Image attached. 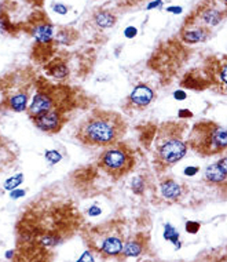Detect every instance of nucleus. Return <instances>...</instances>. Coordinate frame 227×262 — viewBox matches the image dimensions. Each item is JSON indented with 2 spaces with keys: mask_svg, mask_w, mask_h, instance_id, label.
Instances as JSON below:
<instances>
[{
  "mask_svg": "<svg viewBox=\"0 0 227 262\" xmlns=\"http://www.w3.org/2000/svg\"><path fill=\"white\" fill-rule=\"evenodd\" d=\"M125 128V122L118 113L95 110L78 126L76 137L88 147L106 148L120 142Z\"/></svg>",
  "mask_w": 227,
  "mask_h": 262,
  "instance_id": "1",
  "label": "nucleus"
},
{
  "mask_svg": "<svg viewBox=\"0 0 227 262\" xmlns=\"http://www.w3.org/2000/svg\"><path fill=\"white\" fill-rule=\"evenodd\" d=\"M188 145L201 155L222 154L227 148L226 128L214 122L197 123L191 130Z\"/></svg>",
  "mask_w": 227,
  "mask_h": 262,
  "instance_id": "2",
  "label": "nucleus"
},
{
  "mask_svg": "<svg viewBox=\"0 0 227 262\" xmlns=\"http://www.w3.org/2000/svg\"><path fill=\"white\" fill-rule=\"evenodd\" d=\"M188 151V141L182 138L181 133H176L174 130L160 131L156 144L154 161L161 168L172 167L185 159Z\"/></svg>",
  "mask_w": 227,
  "mask_h": 262,
  "instance_id": "3",
  "label": "nucleus"
},
{
  "mask_svg": "<svg viewBox=\"0 0 227 262\" xmlns=\"http://www.w3.org/2000/svg\"><path fill=\"white\" fill-rule=\"evenodd\" d=\"M135 164L134 155L127 145L116 142L111 147H106L98 159V166L105 173L113 178H121L123 175L130 173Z\"/></svg>",
  "mask_w": 227,
  "mask_h": 262,
  "instance_id": "4",
  "label": "nucleus"
},
{
  "mask_svg": "<svg viewBox=\"0 0 227 262\" xmlns=\"http://www.w3.org/2000/svg\"><path fill=\"white\" fill-rule=\"evenodd\" d=\"M33 124L45 134H57L64 126V116L58 108H52L44 113L32 117Z\"/></svg>",
  "mask_w": 227,
  "mask_h": 262,
  "instance_id": "5",
  "label": "nucleus"
},
{
  "mask_svg": "<svg viewBox=\"0 0 227 262\" xmlns=\"http://www.w3.org/2000/svg\"><path fill=\"white\" fill-rule=\"evenodd\" d=\"M124 239L118 233H105L99 237L98 243L94 244V249L97 250L99 254L108 258H117L121 256Z\"/></svg>",
  "mask_w": 227,
  "mask_h": 262,
  "instance_id": "6",
  "label": "nucleus"
},
{
  "mask_svg": "<svg viewBox=\"0 0 227 262\" xmlns=\"http://www.w3.org/2000/svg\"><path fill=\"white\" fill-rule=\"evenodd\" d=\"M52 108H55V103H54V98H52L51 94L48 91H44V90H39L31 97V101H29L26 112L29 113V117L32 119L35 116L41 115V113H44V112Z\"/></svg>",
  "mask_w": 227,
  "mask_h": 262,
  "instance_id": "7",
  "label": "nucleus"
},
{
  "mask_svg": "<svg viewBox=\"0 0 227 262\" xmlns=\"http://www.w3.org/2000/svg\"><path fill=\"white\" fill-rule=\"evenodd\" d=\"M154 98H156V93L153 87H150L146 83H138L128 96V103L135 108L143 109L149 106L154 101Z\"/></svg>",
  "mask_w": 227,
  "mask_h": 262,
  "instance_id": "8",
  "label": "nucleus"
},
{
  "mask_svg": "<svg viewBox=\"0 0 227 262\" xmlns=\"http://www.w3.org/2000/svg\"><path fill=\"white\" fill-rule=\"evenodd\" d=\"M158 189H160L161 198L167 202H178V200H181L183 193H185L183 185H181L174 178L161 179Z\"/></svg>",
  "mask_w": 227,
  "mask_h": 262,
  "instance_id": "9",
  "label": "nucleus"
},
{
  "mask_svg": "<svg viewBox=\"0 0 227 262\" xmlns=\"http://www.w3.org/2000/svg\"><path fill=\"white\" fill-rule=\"evenodd\" d=\"M29 101H31L29 91L28 90H18L13 94L7 96L6 106L15 113H22V112H26Z\"/></svg>",
  "mask_w": 227,
  "mask_h": 262,
  "instance_id": "10",
  "label": "nucleus"
},
{
  "mask_svg": "<svg viewBox=\"0 0 227 262\" xmlns=\"http://www.w3.org/2000/svg\"><path fill=\"white\" fill-rule=\"evenodd\" d=\"M209 38V32L205 26H191L183 29L181 33V39L188 45H197L202 43Z\"/></svg>",
  "mask_w": 227,
  "mask_h": 262,
  "instance_id": "11",
  "label": "nucleus"
},
{
  "mask_svg": "<svg viewBox=\"0 0 227 262\" xmlns=\"http://www.w3.org/2000/svg\"><path fill=\"white\" fill-rule=\"evenodd\" d=\"M32 38L36 40V43L39 45H48L51 43L54 39V26L48 22H43V24H38L31 31Z\"/></svg>",
  "mask_w": 227,
  "mask_h": 262,
  "instance_id": "12",
  "label": "nucleus"
},
{
  "mask_svg": "<svg viewBox=\"0 0 227 262\" xmlns=\"http://www.w3.org/2000/svg\"><path fill=\"white\" fill-rule=\"evenodd\" d=\"M143 251H145V242L136 237V239L124 240L121 256L124 258H138L142 256Z\"/></svg>",
  "mask_w": 227,
  "mask_h": 262,
  "instance_id": "13",
  "label": "nucleus"
},
{
  "mask_svg": "<svg viewBox=\"0 0 227 262\" xmlns=\"http://www.w3.org/2000/svg\"><path fill=\"white\" fill-rule=\"evenodd\" d=\"M162 237H164L165 242H168L174 246L175 251H179L183 247V242L181 240V232L178 230L175 225H172L171 222H165L162 225Z\"/></svg>",
  "mask_w": 227,
  "mask_h": 262,
  "instance_id": "14",
  "label": "nucleus"
},
{
  "mask_svg": "<svg viewBox=\"0 0 227 262\" xmlns=\"http://www.w3.org/2000/svg\"><path fill=\"white\" fill-rule=\"evenodd\" d=\"M204 179L207 181L208 184H212V185H222V184L226 182L227 173H225V171H223L216 163H212V164H209V166L205 168Z\"/></svg>",
  "mask_w": 227,
  "mask_h": 262,
  "instance_id": "15",
  "label": "nucleus"
},
{
  "mask_svg": "<svg viewBox=\"0 0 227 262\" xmlns=\"http://www.w3.org/2000/svg\"><path fill=\"white\" fill-rule=\"evenodd\" d=\"M223 18H225V13L214 7H209L201 11V21L204 22V25L207 26L219 25Z\"/></svg>",
  "mask_w": 227,
  "mask_h": 262,
  "instance_id": "16",
  "label": "nucleus"
},
{
  "mask_svg": "<svg viewBox=\"0 0 227 262\" xmlns=\"http://www.w3.org/2000/svg\"><path fill=\"white\" fill-rule=\"evenodd\" d=\"M47 73L52 77V79H57V80H65L69 76L71 70L68 68V65L62 61H55L50 64V66L47 68Z\"/></svg>",
  "mask_w": 227,
  "mask_h": 262,
  "instance_id": "17",
  "label": "nucleus"
},
{
  "mask_svg": "<svg viewBox=\"0 0 227 262\" xmlns=\"http://www.w3.org/2000/svg\"><path fill=\"white\" fill-rule=\"evenodd\" d=\"M116 21V15L112 14L111 11H108V10L98 11V13L94 15V22H95V25L102 28V29H109L112 26H114Z\"/></svg>",
  "mask_w": 227,
  "mask_h": 262,
  "instance_id": "18",
  "label": "nucleus"
},
{
  "mask_svg": "<svg viewBox=\"0 0 227 262\" xmlns=\"http://www.w3.org/2000/svg\"><path fill=\"white\" fill-rule=\"evenodd\" d=\"M38 243L41 247H44V249H54V247H57V246L62 243V237L59 236L58 233H54V232L51 233L50 232V233L41 235L38 239Z\"/></svg>",
  "mask_w": 227,
  "mask_h": 262,
  "instance_id": "19",
  "label": "nucleus"
},
{
  "mask_svg": "<svg viewBox=\"0 0 227 262\" xmlns=\"http://www.w3.org/2000/svg\"><path fill=\"white\" fill-rule=\"evenodd\" d=\"M24 181H25V175L22 173H15L13 175H10L8 178L4 179V182H3V191L4 192H11L14 189H17V188H20L22 184H24Z\"/></svg>",
  "mask_w": 227,
  "mask_h": 262,
  "instance_id": "20",
  "label": "nucleus"
},
{
  "mask_svg": "<svg viewBox=\"0 0 227 262\" xmlns=\"http://www.w3.org/2000/svg\"><path fill=\"white\" fill-rule=\"evenodd\" d=\"M131 191L138 195V196H142L146 188H148V182H146V178L143 175H135L134 178L131 179Z\"/></svg>",
  "mask_w": 227,
  "mask_h": 262,
  "instance_id": "21",
  "label": "nucleus"
},
{
  "mask_svg": "<svg viewBox=\"0 0 227 262\" xmlns=\"http://www.w3.org/2000/svg\"><path fill=\"white\" fill-rule=\"evenodd\" d=\"M44 159L48 164H58L61 160L64 159V155L59 152L58 149H45L44 151Z\"/></svg>",
  "mask_w": 227,
  "mask_h": 262,
  "instance_id": "22",
  "label": "nucleus"
},
{
  "mask_svg": "<svg viewBox=\"0 0 227 262\" xmlns=\"http://www.w3.org/2000/svg\"><path fill=\"white\" fill-rule=\"evenodd\" d=\"M201 229V224L198 221H193V219H188L185 222V230L189 235H197Z\"/></svg>",
  "mask_w": 227,
  "mask_h": 262,
  "instance_id": "23",
  "label": "nucleus"
},
{
  "mask_svg": "<svg viewBox=\"0 0 227 262\" xmlns=\"http://www.w3.org/2000/svg\"><path fill=\"white\" fill-rule=\"evenodd\" d=\"M11 32V22L4 14H0V33Z\"/></svg>",
  "mask_w": 227,
  "mask_h": 262,
  "instance_id": "24",
  "label": "nucleus"
},
{
  "mask_svg": "<svg viewBox=\"0 0 227 262\" xmlns=\"http://www.w3.org/2000/svg\"><path fill=\"white\" fill-rule=\"evenodd\" d=\"M218 79H219V82H221L222 89H225L226 87V82H227V65L226 62H223L221 65V69H219V73H218Z\"/></svg>",
  "mask_w": 227,
  "mask_h": 262,
  "instance_id": "25",
  "label": "nucleus"
},
{
  "mask_svg": "<svg viewBox=\"0 0 227 262\" xmlns=\"http://www.w3.org/2000/svg\"><path fill=\"white\" fill-rule=\"evenodd\" d=\"M26 196V189L24 188H17V189H14L11 192H8V198L11 199V200H20V199L25 198Z\"/></svg>",
  "mask_w": 227,
  "mask_h": 262,
  "instance_id": "26",
  "label": "nucleus"
},
{
  "mask_svg": "<svg viewBox=\"0 0 227 262\" xmlns=\"http://www.w3.org/2000/svg\"><path fill=\"white\" fill-rule=\"evenodd\" d=\"M76 262H95V257H94V253L91 250H85L84 253L81 256L78 257Z\"/></svg>",
  "mask_w": 227,
  "mask_h": 262,
  "instance_id": "27",
  "label": "nucleus"
},
{
  "mask_svg": "<svg viewBox=\"0 0 227 262\" xmlns=\"http://www.w3.org/2000/svg\"><path fill=\"white\" fill-rule=\"evenodd\" d=\"M176 116H178V119H181V120H189V119H193V117H194V113H193L190 109H179Z\"/></svg>",
  "mask_w": 227,
  "mask_h": 262,
  "instance_id": "28",
  "label": "nucleus"
},
{
  "mask_svg": "<svg viewBox=\"0 0 227 262\" xmlns=\"http://www.w3.org/2000/svg\"><path fill=\"white\" fill-rule=\"evenodd\" d=\"M87 215L91 218H95V217H99V215H102V209L99 207V206L94 205L91 206V207H88L87 209Z\"/></svg>",
  "mask_w": 227,
  "mask_h": 262,
  "instance_id": "29",
  "label": "nucleus"
},
{
  "mask_svg": "<svg viewBox=\"0 0 227 262\" xmlns=\"http://www.w3.org/2000/svg\"><path fill=\"white\" fill-rule=\"evenodd\" d=\"M198 173H200L198 166H186L183 168V175H186V177H194Z\"/></svg>",
  "mask_w": 227,
  "mask_h": 262,
  "instance_id": "30",
  "label": "nucleus"
},
{
  "mask_svg": "<svg viewBox=\"0 0 227 262\" xmlns=\"http://www.w3.org/2000/svg\"><path fill=\"white\" fill-rule=\"evenodd\" d=\"M172 97H174V100H176V101H185L188 98V93L183 89H178L172 93Z\"/></svg>",
  "mask_w": 227,
  "mask_h": 262,
  "instance_id": "31",
  "label": "nucleus"
},
{
  "mask_svg": "<svg viewBox=\"0 0 227 262\" xmlns=\"http://www.w3.org/2000/svg\"><path fill=\"white\" fill-rule=\"evenodd\" d=\"M138 35V29L135 26H127L125 31H124V36L127 39H134Z\"/></svg>",
  "mask_w": 227,
  "mask_h": 262,
  "instance_id": "32",
  "label": "nucleus"
},
{
  "mask_svg": "<svg viewBox=\"0 0 227 262\" xmlns=\"http://www.w3.org/2000/svg\"><path fill=\"white\" fill-rule=\"evenodd\" d=\"M52 10L57 14H61V15H65V14L68 13V7H66L65 4H62V3L54 4V6H52Z\"/></svg>",
  "mask_w": 227,
  "mask_h": 262,
  "instance_id": "33",
  "label": "nucleus"
},
{
  "mask_svg": "<svg viewBox=\"0 0 227 262\" xmlns=\"http://www.w3.org/2000/svg\"><path fill=\"white\" fill-rule=\"evenodd\" d=\"M162 7V0H153V1H150L149 4H148V10H154V8H160Z\"/></svg>",
  "mask_w": 227,
  "mask_h": 262,
  "instance_id": "34",
  "label": "nucleus"
},
{
  "mask_svg": "<svg viewBox=\"0 0 227 262\" xmlns=\"http://www.w3.org/2000/svg\"><path fill=\"white\" fill-rule=\"evenodd\" d=\"M216 164L221 167V168L223 170V171H225V173H227V157H226V156H222L221 159L216 161Z\"/></svg>",
  "mask_w": 227,
  "mask_h": 262,
  "instance_id": "35",
  "label": "nucleus"
},
{
  "mask_svg": "<svg viewBox=\"0 0 227 262\" xmlns=\"http://www.w3.org/2000/svg\"><path fill=\"white\" fill-rule=\"evenodd\" d=\"M167 11L171 14H176V15H178V14L183 13V8H182L181 6H169L168 8H167Z\"/></svg>",
  "mask_w": 227,
  "mask_h": 262,
  "instance_id": "36",
  "label": "nucleus"
},
{
  "mask_svg": "<svg viewBox=\"0 0 227 262\" xmlns=\"http://www.w3.org/2000/svg\"><path fill=\"white\" fill-rule=\"evenodd\" d=\"M14 257H15V250H7L6 253H4V258H6L7 261H13Z\"/></svg>",
  "mask_w": 227,
  "mask_h": 262,
  "instance_id": "37",
  "label": "nucleus"
},
{
  "mask_svg": "<svg viewBox=\"0 0 227 262\" xmlns=\"http://www.w3.org/2000/svg\"><path fill=\"white\" fill-rule=\"evenodd\" d=\"M33 1H38V3H41L43 0H33Z\"/></svg>",
  "mask_w": 227,
  "mask_h": 262,
  "instance_id": "38",
  "label": "nucleus"
},
{
  "mask_svg": "<svg viewBox=\"0 0 227 262\" xmlns=\"http://www.w3.org/2000/svg\"><path fill=\"white\" fill-rule=\"evenodd\" d=\"M222 1H226V0H222Z\"/></svg>",
  "mask_w": 227,
  "mask_h": 262,
  "instance_id": "39",
  "label": "nucleus"
}]
</instances>
